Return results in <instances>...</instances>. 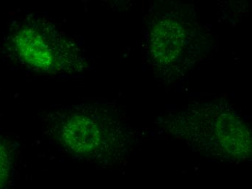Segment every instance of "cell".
Instances as JSON below:
<instances>
[{"mask_svg": "<svg viewBox=\"0 0 252 189\" xmlns=\"http://www.w3.org/2000/svg\"><path fill=\"white\" fill-rule=\"evenodd\" d=\"M7 44L20 62L38 72L72 73L81 67L76 44L51 23L34 15L13 28Z\"/></svg>", "mask_w": 252, "mask_h": 189, "instance_id": "1", "label": "cell"}, {"mask_svg": "<svg viewBox=\"0 0 252 189\" xmlns=\"http://www.w3.org/2000/svg\"><path fill=\"white\" fill-rule=\"evenodd\" d=\"M55 133L64 149L73 154L96 156L108 143V134L100 120L83 109L63 112L57 119Z\"/></svg>", "mask_w": 252, "mask_h": 189, "instance_id": "2", "label": "cell"}, {"mask_svg": "<svg viewBox=\"0 0 252 189\" xmlns=\"http://www.w3.org/2000/svg\"><path fill=\"white\" fill-rule=\"evenodd\" d=\"M185 29L178 21H158L150 32V50L154 61L159 66L170 65L177 61L185 47Z\"/></svg>", "mask_w": 252, "mask_h": 189, "instance_id": "3", "label": "cell"}, {"mask_svg": "<svg viewBox=\"0 0 252 189\" xmlns=\"http://www.w3.org/2000/svg\"><path fill=\"white\" fill-rule=\"evenodd\" d=\"M215 138L222 150L233 158H245L251 153L250 130L230 113H222L214 126Z\"/></svg>", "mask_w": 252, "mask_h": 189, "instance_id": "4", "label": "cell"}, {"mask_svg": "<svg viewBox=\"0 0 252 189\" xmlns=\"http://www.w3.org/2000/svg\"><path fill=\"white\" fill-rule=\"evenodd\" d=\"M12 169V155L7 144L0 138V189L7 184Z\"/></svg>", "mask_w": 252, "mask_h": 189, "instance_id": "5", "label": "cell"}]
</instances>
